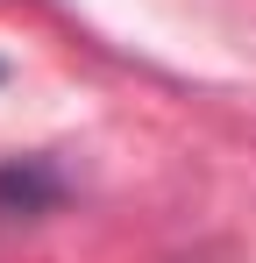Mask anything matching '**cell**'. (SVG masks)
Masks as SVG:
<instances>
[{"instance_id":"obj_1","label":"cell","mask_w":256,"mask_h":263,"mask_svg":"<svg viewBox=\"0 0 256 263\" xmlns=\"http://www.w3.org/2000/svg\"><path fill=\"white\" fill-rule=\"evenodd\" d=\"M50 199H57V178L43 171V164H29V171L7 164L0 171V206H50Z\"/></svg>"}]
</instances>
